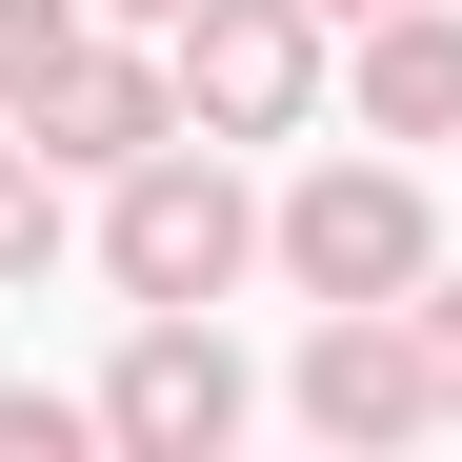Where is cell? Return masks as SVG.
<instances>
[{
	"instance_id": "6da1fadb",
	"label": "cell",
	"mask_w": 462,
	"mask_h": 462,
	"mask_svg": "<svg viewBox=\"0 0 462 462\" xmlns=\"http://www.w3.org/2000/svg\"><path fill=\"white\" fill-rule=\"evenodd\" d=\"M242 262H262V201H242V162H221L201 121L162 141V162L101 181V282H121V301H221Z\"/></svg>"
},
{
	"instance_id": "7a4b0ae2",
	"label": "cell",
	"mask_w": 462,
	"mask_h": 462,
	"mask_svg": "<svg viewBox=\"0 0 462 462\" xmlns=\"http://www.w3.org/2000/svg\"><path fill=\"white\" fill-rule=\"evenodd\" d=\"M162 60H181V121L201 141H301L322 81H342V21L322 0H201V21H162Z\"/></svg>"
},
{
	"instance_id": "3957f363",
	"label": "cell",
	"mask_w": 462,
	"mask_h": 462,
	"mask_svg": "<svg viewBox=\"0 0 462 462\" xmlns=\"http://www.w3.org/2000/svg\"><path fill=\"white\" fill-rule=\"evenodd\" d=\"M262 262H282L301 301H422L442 221H422V181H402V162H301V181L262 201Z\"/></svg>"
},
{
	"instance_id": "277c9868",
	"label": "cell",
	"mask_w": 462,
	"mask_h": 462,
	"mask_svg": "<svg viewBox=\"0 0 462 462\" xmlns=\"http://www.w3.org/2000/svg\"><path fill=\"white\" fill-rule=\"evenodd\" d=\"M242 402H262V382H242V342H221L201 301H141V342L101 362V442L121 462H221Z\"/></svg>"
},
{
	"instance_id": "5b68a950",
	"label": "cell",
	"mask_w": 462,
	"mask_h": 462,
	"mask_svg": "<svg viewBox=\"0 0 462 462\" xmlns=\"http://www.w3.org/2000/svg\"><path fill=\"white\" fill-rule=\"evenodd\" d=\"M282 402L322 422V442H402V422H442L422 301H322V322H301V362H282Z\"/></svg>"
},
{
	"instance_id": "8992f818",
	"label": "cell",
	"mask_w": 462,
	"mask_h": 462,
	"mask_svg": "<svg viewBox=\"0 0 462 462\" xmlns=\"http://www.w3.org/2000/svg\"><path fill=\"white\" fill-rule=\"evenodd\" d=\"M41 141H60V181H121V162H162L181 141V60H141V41H81L60 81L21 101Z\"/></svg>"
},
{
	"instance_id": "52a82bcc",
	"label": "cell",
	"mask_w": 462,
	"mask_h": 462,
	"mask_svg": "<svg viewBox=\"0 0 462 462\" xmlns=\"http://www.w3.org/2000/svg\"><path fill=\"white\" fill-rule=\"evenodd\" d=\"M362 141H462V0H382L362 21Z\"/></svg>"
},
{
	"instance_id": "ba28073f",
	"label": "cell",
	"mask_w": 462,
	"mask_h": 462,
	"mask_svg": "<svg viewBox=\"0 0 462 462\" xmlns=\"http://www.w3.org/2000/svg\"><path fill=\"white\" fill-rule=\"evenodd\" d=\"M41 262H60V141L0 121V282H41Z\"/></svg>"
},
{
	"instance_id": "9c48e42d",
	"label": "cell",
	"mask_w": 462,
	"mask_h": 462,
	"mask_svg": "<svg viewBox=\"0 0 462 462\" xmlns=\"http://www.w3.org/2000/svg\"><path fill=\"white\" fill-rule=\"evenodd\" d=\"M81 41H101V0H0V121H21L60 60H81Z\"/></svg>"
},
{
	"instance_id": "30bf717a",
	"label": "cell",
	"mask_w": 462,
	"mask_h": 462,
	"mask_svg": "<svg viewBox=\"0 0 462 462\" xmlns=\"http://www.w3.org/2000/svg\"><path fill=\"white\" fill-rule=\"evenodd\" d=\"M101 442V402H41V382H0V462H81Z\"/></svg>"
},
{
	"instance_id": "8fae6325",
	"label": "cell",
	"mask_w": 462,
	"mask_h": 462,
	"mask_svg": "<svg viewBox=\"0 0 462 462\" xmlns=\"http://www.w3.org/2000/svg\"><path fill=\"white\" fill-rule=\"evenodd\" d=\"M422 362H442V422H462V282L422 262Z\"/></svg>"
},
{
	"instance_id": "7c38bea8",
	"label": "cell",
	"mask_w": 462,
	"mask_h": 462,
	"mask_svg": "<svg viewBox=\"0 0 462 462\" xmlns=\"http://www.w3.org/2000/svg\"><path fill=\"white\" fill-rule=\"evenodd\" d=\"M101 21H141V41H162V21H201V0H101Z\"/></svg>"
},
{
	"instance_id": "4fadbf2b",
	"label": "cell",
	"mask_w": 462,
	"mask_h": 462,
	"mask_svg": "<svg viewBox=\"0 0 462 462\" xmlns=\"http://www.w3.org/2000/svg\"><path fill=\"white\" fill-rule=\"evenodd\" d=\"M322 21H342V41H362V21H382V0H322Z\"/></svg>"
}]
</instances>
